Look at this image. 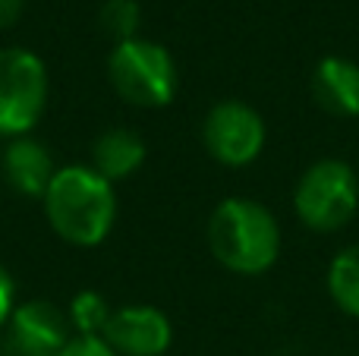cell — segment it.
Segmentation results:
<instances>
[{"label": "cell", "instance_id": "14", "mask_svg": "<svg viewBox=\"0 0 359 356\" xmlns=\"http://www.w3.org/2000/svg\"><path fill=\"white\" fill-rule=\"evenodd\" d=\"M142 25V10L136 0H104L98 10V29L111 38L114 44H123L130 38H139Z\"/></svg>", "mask_w": 359, "mask_h": 356}, {"label": "cell", "instance_id": "9", "mask_svg": "<svg viewBox=\"0 0 359 356\" xmlns=\"http://www.w3.org/2000/svg\"><path fill=\"white\" fill-rule=\"evenodd\" d=\"M54 174H57L54 158H50L44 142H38L32 136L10 139V145L4 151V177L19 196L44 199Z\"/></svg>", "mask_w": 359, "mask_h": 356}, {"label": "cell", "instance_id": "12", "mask_svg": "<svg viewBox=\"0 0 359 356\" xmlns=\"http://www.w3.org/2000/svg\"><path fill=\"white\" fill-rule=\"evenodd\" d=\"M328 294L337 309L359 319V243L341 249L328 265Z\"/></svg>", "mask_w": 359, "mask_h": 356}, {"label": "cell", "instance_id": "8", "mask_svg": "<svg viewBox=\"0 0 359 356\" xmlns=\"http://www.w3.org/2000/svg\"><path fill=\"white\" fill-rule=\"evenodd\" d=\"M101 338L117 356H164L174 344V328L161 309L136 303L114 309Z\"/></svg>", "mask_w": 359, "mask_h": 356}, {"label": "cell", "instance_id": "2", "mask_svg": "<svg viewBox=\"0 0 359 356\" xmlns=\"http://www.w3.org/2000/svg\"><path fill=\"white\" fill-rule=\"evenodd\" d=\"M208 246L233 275H265L280 256V227L262 202L230 196L208 218Z\"/></svg>", "mask_w": 359, "mask_h": 356}, {"label": "cell", "instance_id": "11", "mask_svg": "<svg viewBox=\"0 0 359 356\" xmlns=\"http://www.w3.org/2000/svg\"><path fill=\"white\" fill-rule=\"evenodd\" d=\"M145 164V142L139 132L114 126V130L101 132L92 145V167L98 170L104 180L120 183L133 177Z\"/></svg>", "mask_w": 359, "mask_h": 356}, {"label": "cell", "instance_id": "1", "mask_svg": "<svg viewBox=\"0 0 359 356\" xmlns=\"http://www.w3.org/2000/svg\"><path fill=\"white\" fill-rule=\"evenodd\" d=\"M44 218L60 240L73 246H98L117 221V193L92 164L57 167L41 199Z\"/></svg>", "mask_w": 359, "mask_h": 356}, {"label": "cell", "instance_id": "10", "mask_svg": "<svg viewBox=\"0 0 359 356\" xmlns=\"http://www.w3.org/2000/svg\"><path fill=\"white\" fill-rule=\"evenodd\" d=\"M312 98L331 117L359 114V63L347 57H322L312 69Z\"/></svg>", "mask_w": 359, "mask_h": 356}, {"label": "cell", "instance_id": "16", "mask_svg": "<svg viewBox=\"0 0 359 356\" xmlns=\"http://www.w3.org/2000/svg\"><path fill=\"white\" fill-rule=\"evenodd\" d=\"M13 309H16V281H13V275L0 262V328L10 322Z\"/></svg>", "mask_w": 359, "mask_h": 356}, {"label": "cell", "instance_id": "6", "mask_svg": "<svg viewBox=\"0 0 359 356\" xmlns=\"http://www.w3.org/2000/svg\"><path fill=\"white\" fill-rule=\"evenodd\" d=\"M202 142L224 167H246L265 149V120L246 101H217L202 123Z\"/></svg>", "mask_w": 359, "mask_h": 356}, {"label": "cell", "instance_id": "17", "mask_svg": "<svg viewBox=\"0 0 359 356\" xmlns=\"http://www.w3.org/2000/svg\"><path fill=\"white\" fill-rule=\"evenodd\" d=\"M22 10H25V0H0V32L16 25Z\"/></svg>", "mask_w": 359, "mask_h": 356}, {"label": "cell", "instance_id": "4", "mask_svg": "<svg viewBox=\"0 0 359 356\" xmlns=\"http://www.w3.org/2000/svg\"><path fill=\"white\" fill-rule=\"evenodd\" d=\"M297 218L316 233L347 227L359 212V177L341 158H322L299 177L293 189Z\"/></svg>", "mask_w": 359, "mask_h": 356}, {"label": "cell", "instance_id": "15", "mask_svg": "<svg viewBox=\"0 0 359 356\" xmlns=\"http://www.w3.org/2000/svg\"><path fill=\"white\" fill-rule=\"evenodd\" d=\"M57 356H117V353L111 350V344L104 338H79V334H73Z\"/></svg>", "mask_w": 359, "mask_h": 356}, {"label": "cell", "instance_id": "7", "mask_svg": "<svg viewBox=\"0 0 359 356\" xmlns=\"http://www.w3.org/2000/svg\"><path fill=\"white\" fill-rule=\"evenodd\" d=\"M73 338L67 309L50 300L16 303L10 322L4 325L0 356H57Z\"/></svg>", "mask_w": 359, "mask_h": 356}, {"label": "cell", "instance_id": "5", "mask_svg": "<svg viewBox=\"0 0 359 356\" xmlns=\"http://www.w3.org/2000/svg\"><path fill=\"white\" fill-rule=\"evenodd\" d=\"M48 67L29 48H0V136H29L48 107Z\"/></svg>", "mask_w": 359, "mask_h": 356}, {"label": "cell", "instance_id": "3", "mask_svg": "<svg viewBox=\"0 0 359 356\" xmlns=\"http://www.w3.org/2000/svg\"><path fill=\"white\" fill-rule=\"evenodd\" d=\"M107 76L114 92L133 107H168L180 85L174 54L149 38L114 44L107 57Z\"/></svg>", "mask_w": 359, "mask_h": 356}, {"label": "cell", "instance_id": "13", "mask_svg": "<svg viewBox=\"0 0 359 356\" xmlns=\"http://www.w3.org/2000/svg\"><path fill=\"white\" fill-rule=\"evenodd\" d=\"M111 313L114 309L107 306V296L98 294V290H79L67 306L69 328H73V334H79V338H101Z\"/></svg>", "mask_w": 359, "mask_h": 356}]
</instances>
